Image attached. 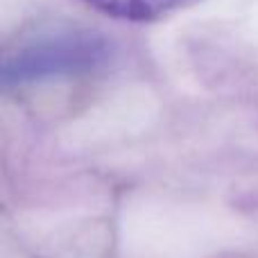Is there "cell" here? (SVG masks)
<instances>
[{
	"mask_svg": "<svg viewBox=\"0 0 258 258\" xmlns=\"http://www.w3.org/2000/svg\"><path fill=\"white\" fill-rule=\"evenodd\" d=\"M102 57L104 50L91 39L77 36L48 41L0 59V82H25L57 73H77L95 66Z\"/></svg>",
	"mask_w": 258,
	"mask_h": 258,
	"instance_id": "6da1fadb",
	"label": "cell"
},
{
	"mask_svg": "<svg viewBox=\"0 0 258 258\" xmlns=\"http://www.w3.org/2000/svg\"><path fill=\"white\" fill-rule=\"evenodd\" d=\"M80 3L118 21L154 23L195 7L202 0H80Z\"/></svg>",
	"mask_w": 258,
	"mask_h": 258,
	"instance_id": "7a4b0ae2",
	"label": "cell"
}]
</instances>
